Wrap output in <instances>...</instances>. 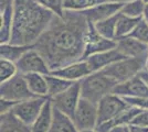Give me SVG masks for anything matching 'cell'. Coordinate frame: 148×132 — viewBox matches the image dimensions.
<instances>
[{
  "label": "cell",
  "instance_id": "6da1fadb",
  "mask_svg": "<svg viewBox=\"0 0 148 132\" xmlns=\"http://www.w3.org/2000/svg\"><path fill=\"white\" fill-rule=\"evenodd\" d=\"M90 22L82 11L64 10L53 18L33 47L41 54L51 72L84 60Z\"/></svg>",
  "mask_w": 148,
  "mask_h": 132
},
{
  "label": "cell",
  "instance_id": "7a4b0ae2",
  "mask_svg": "<svg viewBox=\"0 0 148 132\" xmlns=\"http://www.w3.org/2000/svg\"><path fill=\"white\" fill-rule=\"evenodd\" d=\"M56 13L37 0H14L11 40L17 45H34L48 29Z\"/></svg>",
  "mask_w": 148,
  "mask_h": 132
},
{
  "label": "cell",
  "instance_id": "3957f363",
  "mask_svg": "<svg viewBox=\"0 0 148 132\" xmlns=\"http://www.w3.org/2000/svg\"><path fill=\"white\" fill-rule=\"evenodd\" d=\"M116 85L117 83L102 70L91 73L80 81L81 97L94 104H99L102 98L113 93Z\"/></svg>",
  "mask_w": 148,
  "mask_h": 132
},
{
  "label": "cell",
  "instance_id": "277c9868",
  "mask_svg": "<svg viewBox=\"0 0 148 132\" xmlns=\"http://www.w3.org/2000/svg\"><path fill=\"white\" fill-rule=\"evenodd\" d=\"M145 58L146 57H125L107 66L102 72L117 84L127 82L145 69Z\"/></svg>",
  "mask_w": 148,
  "mask_h": 132
},
{
  "label": "cell",
  "instance_id": "5b68a950",
  "mask_svg": "<svg viewBox=\"0 0 148 132\" xmlns=\"http://www.w3.org/2000/svg\"><path fill=\"white\" fill-rule=\"evenodd\" d=\"M0 98L8 99L13 102L27 100L33 97H37L30 90L27 84L25 75L18 73L12 78L3 83H0Z\"/></svg>",
  "mask_w": 148,
  "mask_h": 132
},
{
  "label": "cell",
  "instance_id": "8992f818",
  "mask_svg": "<svg viewBox=\"0 0 148 132\" xmlns=\"http://www.w3.org/2000/svg\"><path fill=\"white\" fill-rule=\"evenodd\" d=\"M72 120L80 132L95 129L97 127V120H99L97 104L81 98L72 117Z\"/></svg>",
  "mask_w": 148,
  "mask_h": 132
},
{
  "label": "cell",
  "instance_id": "52a82bcc",
  "mask_svg": "<svg viewBox=\"0 0 148 132\" xmlns=\"http://www.w3.org/2000/svg\"><path fill=\"white\" fill-rule=\"evenodd\" d=\"M48 99H49L48 97H38L37 96L30 99L17 102L13 106L11 112L19 120H21L23 123L30 127L41 113Z\"/></svg>",
  "mask_w": 148,
  "mask_h": 132
},
{
  "label": "cell",
  "instance_id": "ba28073f",
  "mask_svg": "<svg viewBox=\"0 0 148 132\" xmlns=\"http://www.w3.org/2000/svg\"><path fill=\"white\" fill-rule=\"evenodd\" d=\"M130 106V105L123 97L114 93H111L107 96H105L97 104V113H99L97 125L114 119Z\"/></svg>",
  "mask_w": 148,
  "mask_h": 132
},
{
  "label": "cell",
  "instance_id": "9c48e42d",
  "mask_svg": "<svg viewBox=\"0 0 148 132\" xmlns=\"http://www.w3.org/2000/svg\"><path fill=\"white\" fill-rule=\"evenodd\" d=\"M81 98L82 97H81L80 82H76L65 91L50 98V100L52 102L53 108L72 118Z\"/></svg>",
  "mask_w": 148,
  "mask_h": 132
},
{
  "label": "cell",
  "instance_id": "30bf717a",
  "mask_svg": "<svg viewBox=\"0 0 148 132\" xmlns=\"http://www.w3.org/2000/svg\"><path fill=\"white\" fill-rule=\"evenodd\" d=\"M16 65L18 68V73L22 75H27L31 73L48 75L51 73L48 63L34 47L27 51L22 55V57L16 63Z\"/></svg>",
  "mask_w": 148,
  "mask_h": 132
},
{
  "label": "cell",
  "instance_id": "8fae6325",
  "mask_svg": "<svg viewBox=\"0 0 148 132\" xmlns=\"http://www.w3.org/2000/svg\"><path fill=\"white\" fill-rule=\"evenodd\" d=\"M116 45H117V43H116L115 39H106L101 37L99 34V32L96 31L94 24L90 22L86 34V46H85L84 60L87 56L93 55V54L102 53V52H105V51L115 49Z\"/></svg>",
  "mask_w": 148,
  "mask_h": 132
},
{
  "label": "cell",
  "instance_id": "7c38bea8",
  "mask_svg": "<svg viewBox=\"0 0 148 132\" xmlns=\"http://www.w3.org/2000/svg\"><path fill=\"white\" fill-rule=\"evenodd\" d=\"M113 93L121 97L143 98V97H148V86L140 78V76L137 75L127 82L117 84Z\"/></svg>",
  "mask_w": 148,
  "mask_h": 132
},
{
  "label": "cell",
  "instance_id": "4fadbf2b",
  "mask_svg": "<svg viewBox=\"0 0 148 132\" xmlns=\"http://www.w3.org/2000/svg\"><path fill=\"white\" fill-rule=\"evenodd\" d=\"M123 58H125V56L118 51L117 47H115V49L105 51L102 53H96V54L90 55L85 58V61H86L91 72L95 73V72L103 70L107 66H110V65L114 64L119 60H123Z\"/></svg>",
  "mask_w": 148,
  "mask_h": 132
},
{
  "label": "cell",
  "instance_id": "5bb4252c",
  "mask_svg": "<svg viewBox=\"0 0 148 132\" xmlns=\"http://www.w3.org/2000/svg\"><path fill=\"white\" fill-rule=\"evenodd\" d=\"M123 6V3H116V2H102L96 6L92 7L90 9L83 10L82 12L84 13V16L86 17L88 22H91L93 24L97 23L99 21H103L105 19H108L113 16H115L116 13L121 11V8Z\"/></svg>",
  "mask_w": 148,
  "mask_h": 132
},
{
  "label": "cell",
  "instance_id": "9a60e30c",
  "mask_svg": "<svg viewBox=\"0 0 148 132\" xmlns=\"http://www.w3.org/2000/svg\"><path fill=\"white\" fill-rule=\"evenodd\" d=\"M116 40V47L125 57H146L148 55V45L140 41L132 38L124 37Z\"/></svg>",
  "mask_w": 148,
  "mask_h": 132
},
{
  "label": "cell",
  "instance_id": "2e32d148",
  "mask_svg": "<svg viewBox=\"0 0 148 132\" xmlns=\"http://www.w3.org/2000/svg\"><path fill=\"white\" fill-rule=\"evenodd\" d=\"M91 73L92 72H91L85 60L75 62V63H72L70 65L64 66V67H61V68H58L51 72V74L60 76L64 79H68V81L74 83L82 81L84 77L90 75Z\"/></svg>",
  "mask_w": 148,
  "mask_h": 132
},
{
  "label": "cell",
  "instance_id": "e0dca14e",
  "mask_svg": "<svg viewBox=\"0 0 148 132\" xmlns=\"http://www.w3.org/2000/svg\"><path fill=\"white\" fill-rule=\"evenodd\" d=\"M143 109H139L134 106H130L127 109H125L123 112L119 113L117 117H115L114 119L105 121L97 125V127L95 128L97 131L99 132H110L115 127H125L130 126V123L133 122V120L138 113L142 111Z\"/></svg>",
  "mask_w": 148,
  "mask_h": 132
},
{
  "label": "cell",
  "instance_id": "ac0fdd59",
  "mask_svg": "<svg viewBox=\"0 0 148 132\" xmlns=\"http://www.w3.org/2000/svg\"><path fill=\"white\" fill-rule=\"evenodd\" d=\"M52 119H53V106L50 100L45 102L43 109L41 113L39 114L36 121L30 126L31 132H49L51 125H52Z\"/></svg>",
  "mask_w": 148,
  "mask_h": 132
},
{
  "label": "cell",
  "instance_id": "d6986e66",
  "mask_svg": "<svg viewBox=\"0 0 148 132\" xmlns=\"http://www.w3.org/2000/svg\"><path fill=\"white\" fill-rule=\"evenodd\" d=\"M49 132H80L74 125L73 120L58 109L53 108V119Z\"/></svg>",
  "mask_w": 148,
  "mask_h": 132
},
{
  "label": "cell",
  "instance_id": "ffe728a7",
  "mask_svg": "<svg viewBox=\"0 0 148 132\" xmlns=\"http://www.w3.org/2000/svg\"><path fill=\"white\" fill-rule=\"evenodd\" d=\"M0 132H31L30 127L19 120L11 111L0 114Z\"/></svg>",
  "mask_w": 148,
  "mask_h": 132
},
{
  "label": "cell",
  "instance_id": "44dd1931",
  "mask_svg": "<svg viewBox=\"0 0 148 132\" xmlns=\"http://www.w3.org/2000/svg\"><path fill=\"white\" fill-rule=\"evenodd\" d=\"M27 84L30 90L38 97H48V83L43 74L31 73L25 75Z\"/></svg>",
  "mask_w": 148,
  "mask_h": 132
},
{
  "label": "cell",
  "instance_id": "7402d4cb",
  "mask_svg": "<svg viewBox=\"0 0 148 132\" xmlns=\"http://www.w3.org/2000/svg\"><path fill=\"white\" fill-rule=\"evenodd\" d=\"M32 47H33L32 45H17V44L5 43L1 44L0 46V55L1 58L17 63L25 52Z\"/></svg>",
  "mask_w": 148,
  "mask_h": 132
},
{
  "label": "cell",
  "instance_id": "603a6c76",
  "mask_svg": "<svg viewBox=\"0 0 148 132\" xmlns=\"http://www.w3.org/2000/svg\"><path fill=\"white\" fill-rule=\"evenodd\" d=\"M45 77H47V83H48V98H52L56 95L65 91L74 84V82L64 79L60 76H56L51 73L45 75Z\"/></svg>",
  "mask_w": 148,
  "mask_h": 132
},
{
  "label": "cell",
  "instance_id": "cb8c5ba5",
  "mask_svg": "<svg viewBox=\"0 0 148 132\" xmlns=\"http://www.w3.org/2000/svg\"><path fill=\"white\" fill-rule=\"evenodd\" d=\"M142 19L143 18H132V17L125 16V14L119 12L117 18V22H116L115 39L128 37Z\"/></svg>",
  "mask_w": 148,
  "mask_h": 132
},
{
  "label": "cell",
  "instance_id": "d4e9b609",
  "mask_svg": "<svg viewBox=\"0 0 148 132\" xmlns=\"http://www.w3.org/2000/svg\"><path fill=\"white\" fill-rule=\"evenodd\" d=\"M118 14H119V12L116 13L115 16L111 17V18H108V19L99 21V22L94 24L96 31L99 32V34L101 37L106 39H115L116 22H117Z\"/></svg>",
  "mask_w": 148,
  "mask_h": 132
},
{
  "label": "cell",
  "instance_id": "484cf974",
  "mask_svg": "<svg viewBox=\"0 0 148 132\" xmlns=\"http://www.w3.org/2000/svg\"><path fill=\"white\" fill-rule=\"evenodd\" d=\"M145 6L146 3L143 0H133L127 3H124L119 12L132 18H143Z\"/></svg>",
  "mask_w": 148,
  "mask_h": 132
},
{
  "label": "cell",
  "instance_id": "4316f807",
  "mask_svg": "<svg viewBox=\"0 0 148 132\" xmlns=\"http://www.w3.org/2000/svg\"><path fill=\"white\" fill-rule=\"evenodd\" d=\"M102 2H105V0H64L63 7L64 10L83 11Z\"/></svg>",
  "mask_w": 148,
  "mask_h": 132
},
{
  "label": "cell",
  "instance_id": "83f0119b",
  "mask_svg": "<svg viewBox=\"0 0 148 132\" xmlns=\"http://www.w3.org/2000/svg\"><path fill=\"white\" fill-rule=\"evenodd\" d=\"M17 74H18V68L16 63L5 58L0 60V83L9 81Z\"/></svg>",
  "mask_w": 148,
  "mask_h": 132
},
{
  "label": "cell",
  "instance_id": "f1b7e54d",
  "mask_svg": "<svg viewBox=\"0 0 148 132\" xmlns=\"http://www.w3.org/2000/svg\"><path fill=\"white\" fill-rule=\"evenodd\" d=\"M130 37L148 45V23L144 20V18L138 22V24L136 25V28L130 34Z\"/></svg>",
  "mask_w": 148,
  "mask_h": 132
},
{
  "label": "cell",
  "instance_id": "f546056e",
  "mask_svg": "<svg viewBox=\"0 0 148 132\" xmlns=\"http://www.w3.org/2000/svg\"><path fill=\"white\" fill-rule=\"evenodd\" d=\"M37 1L47 9H49L50 11L56 13V16L61 17L64 13V7H63L64 0H37Z\"/></svg>",
  "mask_w": 148,
  "mask_h": 132
},
{
  "label": "cell",
  "instance_id": "4dcf8cb0",
  "mask_svg": "<svg viewBox=\"0 0 148 132\" xmlns=\"http://www.w3.org/2000/svg\"><path fill=\"white\" fill-rule=\"evenodd\" d=\"M130 106H134L143 110H148V97L143 98H134V97H123Z\"/></svg>",
  "mask_w": 148,
  "mask_h": 132
},
{
  "label": "cell",
  "instance_id": "1f68e13d",
  "mask_svg": "<svg viewBox=\"0 0 148 132\" xmlns=\"http://www.w3.org/2000/svg\"><path fill=\"white\" fill-rule=\"evenodd\" d=\"M130 125L147 127L148 128V110H142V111L134 118L133 122H132Z\"/></svg>",
  "mask_w": 148,
  "mask_h": 132
},
{
  "label": "cell",
  "instance_id": "d6a6232c",
  "mask_svg": "<svg viewBox=\"0 0 148 132\" xmlns=\"http://www.w3.org/2000/svg\"><path fill=\"white\" fill-rule=\"evenodd\" d=\"M16 104H17V102H13V101L8 100V99L0 98V114L10 112V111L12 110L13 106H14Z\"/></svg>",
  "mask_w": 148,
  "mask_h": 132
},
{
  "label": "cell",
  "instance_id": "836d02e7",
  "mask_svg": "<svg viewBox=\"0 0 148 132\" xmlns=\"http://www.w3.org/2000/svg\"><path fill=\"white\" fill-rule=\"evenodd\" d=\"M128 130H130V132H148V128L147 127L136 126V125H130Z\"/></svg>",
  "mask_w": 148,
  "mask_h": 132
},
{
  "label": "cell",
  "instance_id": "e575fe53",
  "mask_svg": "<svg viewBox=\"0 0 148 132\" xmlns=\"http://www.w3.org/2000/svg\"><path fill=\"white\" fill-rule=\"evenodd\" d=\"M139 76H140V78L147 84V86H148V69H146V68L143 69L142 72L139 73Z\"/></svg>",
  "mask_w": 148,
  "mask_h": 132
},
{
  "label": "cell",
  "instance_id": "d590c367",
  "mask_svg": "<svg viewBox=\"0 0 148 132\" xmlns=\"http://www.w3.org/2000/svg\"><path fill=\"white\" fill-rule=\"evenodd\" d=\"M126 127V126H125ZM125 127H115V128H113L110 132H125Z\"/></svg>",
  "mask_w": 148,
  "mask_h": 132
},
{
  "label": "cell",
  "instance_id": "8d00e7d4",
  "mask_svg": "<svg viewBox=\"0 0 148 132\" xmlns=\"http://www.w3.org/2000/svg\"><path fill=\"white\" fill-rule=\"evenodd\" d=\"M143 18H144V20L148 23V3H146V6H145V10H144Z\"/></svg>",
  "mask_w": 148,
  "mask_h": 132
},
{
  "label": "cell",
  "instance_id": "74e56055",
  "mask_svg": "<svg viewBox=\"0 0 148 132\" xmlns=\"http://www.w3.org/2000/svg\"><path fill=\"white\" fill-rule=\"evenodd\" d=\"M108 2H116V3H127L130 1H133V0H107Z\"/></svg>",
  "mask_w": 148,
  "mask_h": 132
},
{
  "label": "cell",
  "instance_id": "f35d334b",
  "mask_svg": "<svg viewBox=\"0 0 148 132\" xmlns=\"http://www.w3.org/2000/svg\"><path fill=\"white\" fill-rule=\"evenodd\" d=\"M81 132H99V131H97L96 129H90V130H84V131H81Z\"/></svg>",
  "mask_w": 148,
  "mask_h": 132
},
{
  "label": "cell",
  "instance_id": "ab89813d",
  "mask_svg": "<svg viewBox=\"0 0 148 132\" xmlns=\"http://www.w3.org/2000/svg\"><path fill=\"white\" fill-rule=\"evenodd\" d=\"M145 68L148 69V55L146 56V58H145Z\"/></svg>",
  "mask_w": 148,
  "mask_h": 132
},
{
  "label": "cell",
  "instance_id": "60d3db41",
  "mask_svg": "<svg viewBox=\"0 0 148 132\" xmlns=\"http://www.w3.org/2000/svg\"><path fill=\"white\" fill-rule=\"evenodd\" d=\"M125 132H130V130H128V126L125 127Z\"/></svg>",
  "mask_w": 148,
  "mask_h": 132
},
{
  "label": "cell",
  "instance_id": "b9f144b4",
  "mask_svg": "<svg viewBox=\"0 0 148 132\" xmlns=\"http://www.w3.org/2000/svg\"><path fill=\"white\" fill-rule=\"evenodd\" d=\"M143 1H144L145 3H148V0H143Z\"/></svg>",
  "mask_w": 148,
  "mask_h": 132
},
{
  "label": "cell",
  "instance_id": "7bdbcfd3",
  "mask_svg": "<svg viewBox=\"0 0 148 132\" xmlns=\"http://www.w3.org/2000/svg\"><path fill=\"white\" fill-rule=\"evenodd\" d=\"M105 1H107V0H105Z\"/></svg>",
  "mask_w": 148,
  "mask_h": 132
}]
</instances>
